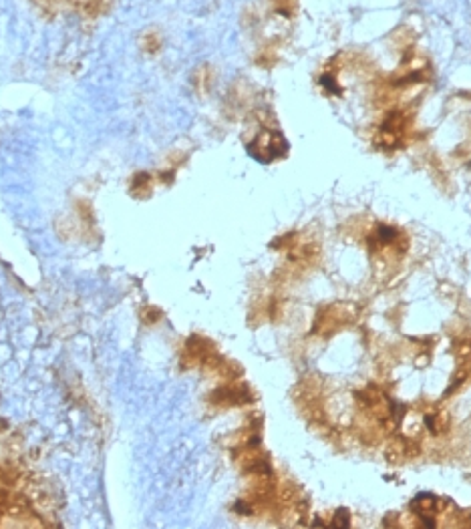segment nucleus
<instances>
[{"label": "nucleus", "mask_w": 471, "mask_h": 529, "mask_svg": "<svg viewBox=\"0 0 471 529\" xmlns=\"http://www.w3.org/2000/svg\"><path fill=\"white\" fill-rule=\"evenodd\" d=\"M77 6H81V10L85 12H93V14H99V6L105 2V0H71Z\"/></svg>", "instance_id": "1"}]
</instances>
